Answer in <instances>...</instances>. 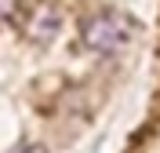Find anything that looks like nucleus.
I'll return each mask as SVG.
<instances>
[{
  "mask_svg": "<svg viewBox=\"0 0 160 153\" xmlns=\"http://www.w3.org/2000/svg\"><path fill=\"white\" fill-rule=\"evenodd\" d=\"M58 29H62V11L51 4H37L26 18V37L33 44H51L58 37Z\"/></svg>",
  "mask_w": 160,
  "mask_h": 153,
  "instance_id": "obj_2",
  "label": "nucleus"
},
{
  "mask_svg": "<svg viewBox=\"0 0 160 153\" xmlns=\"http://www.w3.org/2000/svg\"><path fill=\"white\" fill-rule=\"evenodd\" d=\"M15 153H44V146H22V150H15Z\"/></svg>",
  "mask_w": 160,
  "mask_h": 153,
  "instance_id": "obj_4",
  "label": "nucleus"
},
{
  "mask_svg": "<svg viewBox=\"0 0 160 153\" xmlns=\"http://www.w3.org/2000/svg\"><path fill=\"white\" fill-rule=\"evenodd\" d=\"M135 37V22L120 11H98L88 15L80 26V44L88 51H120Z\"/></svg>",
  "mask_w": 160,
  "mask_h": 153,
  "instance_id": "obj_1",
  "label": "nucleus"
},
{
  "mask_svg": "<svg viewBox=\"0 0 160 153\" xmlns=\"http://www.w3.org/2000/svg\"><path fill=\"white\" fill-rule=\"evenodd\" d=\"M15 4H18V0H0V18H8L11 11H15Z\"/></svg>",
  "mask_w": 160,
  "mask_h": 153,
  "instance_id": "obj_3",
  "label": "nucleus"
}]
</instances>
